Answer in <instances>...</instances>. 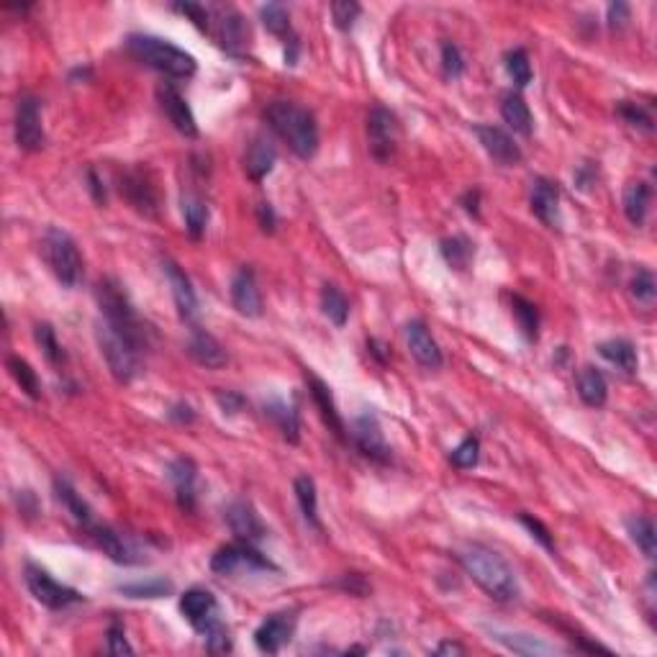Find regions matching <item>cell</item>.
<instances>
[{
    "mask_svg": "<svg viewBox=\"0 0 657 657\" xmlns=\"http://www.w3.org/2000/svg\"><path fill=\"white\" fill-rule=\"evenodd\" d=\"M460 565L495 601H513L519 596V581L513 567L493 549L483 545H468L457 552Z\"/></svg>",
    "mask_w": 657,
    "mask_h": 657,
    "instance_id": "6da1fadb",
    "label": "cell"
},
{
    "mask_svg": "<svg viewBox=\"0 0 657 657\" xmlns=\"http://www.w3.org/2000/svg\"><path fill=\"white\" fill-rule=\"evenodd\" d=\"M267 121L273 131L291 146L301 160H311L319 149V127L313 113L288 101H275L267 109Z\"/></svg>",
    "mask_w": 657,
    "mask_h": 657,
    "instance_id": "7a4b0ae2",
    "label": "cell"
},
{
    "mask_svg": "<svg viewBox=\"0 0 657 657\" xmlns=\"http://www.w3.org/2000/svg\"><path fill=\"white\" fill-rule=\"evenodd\" d=\"M95 337H98L101 352H103V357L109 363L110 375L118 383H131L139 375V370H142V352H145L146 342L131 337L121 328H116L106 319L98 321Z\"/></svg>",
    "mask_w": 657,
    "mask_h": 657,
    "instance_id": "3957f363",
    "label": "cell"
},
{
    "mask_svg": "<svg viewBox=\"0 0 657 657\" xmlns=\"http://www.w3.org/2000/svg\"><path fill=\"white\" fill-rule=\"evenodd\" d=\"M128 55H134L139 62H145L146 67L157 70V73L170 74V77H190L196 74V57L188 55L185 49L164 41L157 37H146V34H131L127 39Z\"/></svg>",
    "mask_w": 657,
    "mask_h": 657,
    "instance_id": "277c9868",
    "label": "cell"
},
{
    "mask_svg": "<svg viewBox=\"0 0 657 657\" xmlns=\"http://www.w3.org/2000/svg\"><path fill=\"white\" fill-rule=\"evenodd\" d=\"M41 255L65 288H77L83 283V257L67 232L49 226L41 237Z\"/></svg>",
    "mask_w": 657,
    "mask_h": 657,
    "instance_id": "5b68a950",
    "label": "cell"
},
{
    "mask_svg": "<svg viewBox=\"0 0 657 657\" xmlns=\"http://www.w3.org/2000/svg\"><path fill=\"white\" fill-rule=\"evenodd\" d=\"M23 581L29 585V591H31V596L37 599L41 606H47V609H67V606H73V603H80L83 601V596L70 588V585L59 583L55 581L44 567L39 565H26L23 570Z\"/></svg>",
    "mask_w": 657,
    "mask_h": 657,
    "instance_id": "8992f818",
    "label": "cell"
},
{
    "mask_svg": "<svg viewBox=\"0 0 657 657\" xmlns=\"http://www.w3.org/2000/svg\"><path fill=\"white\" fill-rule=\"evenodd\" d=\"M367 142H370V152L378 162H388L396 152L399 124H396V116L383 106H375L367 113Z\"/></svg>",
    "mask_w": 657,
    "mask_h": 657,
    "instance_id": "52a82bcc",
    "label": "cell"
},
{
    "mask_svg": "<svg viewBox=\"0 0 657 657\" xmlns=\"http://www.w3.org/2000/svg\"><path fill=\"white\" fill-rule=\"evenodd\" d=\"M352 439H355L357 450H360L367 460H372V462H378V465H388V462H390V447H388V442H385L381 421H378L375 414L365 411V414H360L357 419L352 421Z\"/></svg>",
    "mask_w": 657,
    "mask_h": 657,
    "instance_id": "ba28073f",
    "label": "cell"
},
{
    "mask_svg": "<svg viewBox=\"0 0 657 657\" xmlns=\"http://www.w3.org/2000/svg\"><path fill=\"white\" fill-rule=\"evenodd\" d=\"M16 142L26 152H39L47 145L41 127V106L34 95H21L16 103Z\"/></svg>",
    "mask_w": 657,
    "mask_h": 657,
    "instance_id": "9c48e42d",
    "label": "cell"
},
{
    "mask_svg": "<svg viewBox=\"0 0 657 657\" xmlns=\"http://www.w3.org/2000/svg\"><path fill=\"white\" fill-rule=\"evenodd\" d=\"M241 567H257V570H275L270 560H265L257 549H252L247 542H237V545H226L221 548L214 557H211V570L216 575H232Z\"/></svg>",
    "mask_w": 657,
    "mask_h": 657,
    "instance_id": "30bf717a",
    "label": "cell"
},
{
    "mask_svg": "<svg viewBox=\"0 0 657 657\" xmlns=\"http://www.w3.org/2000/svg\"><path fill=\"white\" fill-rule=\"evenodd\" d=\"M403 337H406V345L408 352L414 355V360L426 370H439L444 357H442V349H439L437 339L432 337V331L426 328V324L421 319H414L403 327Z\"/></svg>",
    "mask_w": 657,
    "mask_h": 657,
    "instance_id": "8fae6325",
    "label": "cell"
},
{
    "mask_svg": "<svg viewBox=\"0 0 657 657\" xmlns=\"http://www.w3.org/2000/svg\"><path fill=\"white\" fill-rule=\"evenodd\" d=\"M475 134H477V142L483 145V149L488 152V157L495 164L513 167V164L521 162V149L513 142L512 134H506L504 128L491 127V124H477Z\"/></svg>",
    "mask_w": 657,
    "mask_h": 657,
    "instance_id": "7c38bea8",
    "label": "cell"
},
{
    "mask_svg": "<svg viewBox=\"0 0 657 657\" xmlns=\"http://www.w3.org/2000/svg\"><path fill=\"white\" fill-rule=\"evenodd\" d=\"M180 611H183L185 619L193 624V629H198L201 635L211 624L219 621L216 596L211 591H206V588H190V591H185L183 599H180Z\"/></svg>",
    "mask_w": 657,
    "mask_h": 657,
    "instance_id": "4fadbf2b",
    "label": "cell"
},
{
    "mask_svg": "<svg viewBox=\"0 0 657 657\" xmlns=\"http://www.w3.org/2000/svg\"><path fill=\"white\" fill-rule=\"evenodd\" d=\"M293 632H295V617L283 611V614H273L257 626L255 632V644L259 653H267L275 655L280 653L288 642H291Z\"/></svg>",
    "mask_w": 657,
    "mask_h": 657,
    "instance_id": "5bb4252c",
    "label": "cell"
},
{
    "mask_svg": "<svg viewBox=\"0 0 657 657\" xmlns=\"http://www.w3.org/2000/svg\"><path fill=\"white\" fill-rule=\"evenodd\" d=\"M226 524H229V530L232 534L237 537L239 542H247V545H255L259 542L267 530H265V524H262V519H259V513L252 509V504H247V501H234V504H229L226 506Z\"/></svg>",
    "mask_w": 657,
    "mask_h": 657,
    "instance_id": "9a60e30c",
    "label": "cell"
},
{
    "mask_svg": "<svg viewBox=\"0 0 657 657\" xmlns=\"http://www.w3.org/2000/svg\"><path fill=\"white\" fill-rule=\"evenodd\" d=\"M162 273L167 277V283H170V291H172V298H175V306H178L180 319L183 321H193L196 313H198V298H196L190 277L172 259H162Z\"/></svg>",
    "mask_w": 657,
    "mask_h": 657,
    "instance_id": "2e32d148",
    "label": "cell"
},
{
    "mask_svg": "<svg viewBox=\"0 0 657 657\" xmlns=\"http://www.w3.org/2000/svg\"><path fill=\"white\" fill-rule=\"evenodd\" d=\"M121 196L131 203L134 211H139L142 216L154 219L157 211H160V198H157V190L152 180L142 175V172H127L121 178Z\"/></svg>",
    "mask_w": 657,
    "mask_h": 657,
    "instance_id": "e0dca14e",
    "label": "cell"
},
{
    "mask_svg": "<svg viewBox=\"0 0 657 657\" xmlns=\"http://www.w3.org/2000/svg\"><path fill=\"white\" fill-rule=\"evenodd\" d=\"M531 214L549 229H560V188L548 178H537L530 193Z\"/></svg>",
    "mask_w": 657,
    "mask_h": 657,
    "instance_id": "ac0fdd59",
    "label": "cell"
},
{
    "mask_svg": "<svg viewBox=\"0 0 657 657\" xmlns=\"http://www.w3.org/2000/svg\"><path fill=\"white\" fill-rule=\"evenodd\" d=\"M232 303L234 309L247 316V319H257L262 316V295H259V288H257L255 273L252 267H239L234 277H232Z\"/></svg>",
    "mask_w": 657,
    "mask_h": 657,
    "instance_id": "d6986e66",
    "label": "cell"
},
{
    "mask_svg": "<svg viewBox=\"0 0 657 657\" xmlns=\"http://www.w3.org/2000/svg\"><path fill=\"white\" fill-rule=\"evenodd\" d=\"M91 531L92 539L98 542V548L103 549L113 563H118V565H139L145 560L139 548L128 539L127 534L110 530V527H92Z\"/></svg>",
    "mask_w": 657,
    "mask_h": 657,
    "instance_id": "ffe728a7",
    "label": "cell"
},
{
    "mask_svg": "<svg viewBox=\"0 0 657 657\" xmlns=\"http://www.w3.org/2000/svg\"><path fill=\"white\" fill-rule=\"evenodd\" d=\"M157 98H160V106H162L164 116L170 118V124L188 139H196L198 136V124H196V116H193V110H190L183 95L175 91L172 85H162L157 91Z\"/></svg>",
    "mask_w": 657,
    "mask_h": 657,
    "instance_id": "44dd1931",
    "label": "cell"
},
{
    "mask_svg": "<svg viewBox=\"0 0 657 657\" xmlns=\"http://www.w3.org/2000/svg\"><path fill=\"white\" fill-rule=\"evenodd\" d=\"M170 483H172V488H175V498H178V504H180V509L183 512H193L196 509V501H198V488H196V483H198V470H196V465H193V460H188V457H178L172 465H170Z\"/></svg>",
    "mask_w": 657,
    "mask_h": 657,
    "instance_id": "7402d4cb",
    "label": "cell"
},
{
    "mask_svg": "<svg viewBox=\"0 0 657 657\" xmlns=\"http://www.w3.org/2000/svg\"><path fill=\"white\" fill-rule=\"evenodd\" d=\"M188 355L198 363V365L208 367V370H219L226 365V349L221 345L214 334H208L206 328H193L190 339H188Z\"/></svg>",
    "mask_w": 657,
    "mask_h": 657,
    "instance_id": "603a6c76",
    "label": "cell"
},
{
    "mask_svg": "<svg viewBox=\"0 0 657 657\" xmlns=\"http://www.w3.org/2000/svg\"><path fill=\"white\" fill-rule=\"evenodd\" d=\"M262 408H265V416H270L275 426L280 429L283 439H288L291 444H295L301 439V416H298L295 403L285 401L280 396H273V399L265 401Z\"/></svg>",
    "mask_w": 657,
    "mask_h": 657,
    "instance_id": "cb8c5ba5",
    "label": "cell"
},
{
    "mask_svg": "<svg viewBox=\"0 0 657 657\" xmlns=\"http://www.w3.org/2000/svg\"><path fill=\"white\" fill-rule=\"evenodd\" d=\"M306 381H309L311 399H313V403L319 406L321 419H324V424L328 426V432H331L334 437L345 439V421H342L339 411H337V403H334V396H331V388H328L321 378H316V375H306Z\"/></svg>",
    "mask_w": 657,
    "mask_h": 657,
    "instance_id": "d4e9b609",
    "label": "cell"
},
{
    "mask_svg": "<svg viewBox=\"0 0 657 657\" xmlns=\"http://www.w3.org/2000/svg\"><path fill=\"white\" fill-rule=\"evenodd\" d=\"M247 39H250V29L244 19L239 16L234 8H226L221 11L219 19V44L221 49H226L232 57L244 55V47H247Z\"/></svg>",
    "mask_w": 657,
    "mask_h": 657,
    "instance_id": "484cf974",
    "label": "cell"
},
{
    "mask_svg": "<svg viewBox=\"0 0 657 657\" xmlns=\"http://www.w3.org/2000/svg\"><path fill=\"white\" fill-rule=\"evenodd\" d=\"M275 160H277V152L270 136H255L252 145L247 146V154H244V170L252 180H262L273 172Z\"/></svg>",
    "mask_w": 657,
    "mask_h": 657,
    "instance_id": "4316f807",
    "label": "cell"
},
{
    "mask_svg": "<svg viewBox=\"0 0 657 657\" xmlns=\"http://www.w3.org/2000/svg\"><path fill=\"white\" fill-rule=\"evenodd\" d=\"M493 639L501 642L506 650L516 655H555L557 647L545 639L531 637V635H519V632H493Z\"/></svg>",
    "mask_w": 657,
    "mask_h": 657,
    "instance_id": "83f0119b",
    "label": "cell"
},
{
    "mask_svg": "<svg viewBox=\"0 0 657 657\" xmlns=\"http://www.w3.org/2000/svg\"><path fill=\"white\" fill-rule=\"evenodd\" d=\"M578 396L583 399L585 406L601 408L606 399H609V385H606L601 370L591 365L581 367V372H578Z\"/></svg>",
    "mask_w": 657,
    "mask_h": 657,
    "instance_id": "f1b7e54d",
    "label": "cell"
},
{
    "mask_svg": "<svg viewBox=\"0 0 657 657\" xmlns=\"http://www.w3.org/2000/svg\"><path fill=\"white\" fill-rule=\"evenodd\" d=\"M501 116L521 136H530L531 128H534V118H531L530 106H527V101L519 92H506L504 95V101H501Z\"/></svg>",
    "mask_w": 657,
    "mask_h": 657,
    "instance_id": "f546056e",
    "label": "cell"
},
{
    "mask_svg": "<svg viewBox=\"0 0 657 657\" xmlns=\"http://www.w3.org/2000/svg\"><path fill=\"white\" fill-rule=\"evenodd\" d=\"M650 198H653V190L644 180H635L624 188V214L626 219L632 221L635 226H642L647 219V211H650Z\"/></svg>",
    "mask_w": 657,
    "mask_h": 657,
    "instance_id": "4dcf8cb0",
    "label": "cell"
},
{
    "mask_svg": "<svg viewBox=\"0 0 657 657\" xmlns=\"http://www.w3.org/2000/svg\"><path fill=\"white\" fill-rule=\"evenodd\" d=\"M599 355H601L606 363H611L614 367H619L621 372L632 375L637 372V349L629 339H609L599 345Z\"/></svg>",
    "mask_w": 657,
    "mask_h": 657,
    "instance_id": "1f68e13d",
    "label": "cell"
},
{
    "mask_svg": "<svg viewBox=\"0 0 657 657\" xmlns=\"http://www.w3.org/2000/svg\"><path fill=\"white\" fill-rule=\"evenodd\" d=\"M55 493H57V501L67 509V512L73 513L74 519L80 521V524H91L92 513H91V506L83 501V495L74 491V486L67 480V477H57L55 480Z\"/></svg>",
    "mask_w": 657,
    "mask_h": 657,
    "instance_id": "d6a6232c",
    "label": "cell"
},
{
    "mask_svg": "<svg viewBox=\"0 0 657 657\" xmlns=\"http://www.w3.org/2000/svg\"><path fill=\"white\" fill-rule=\"evenodd\" d=\"M183 216L185 229L193 239H201L208 223V203L198 193H183Z\"/></svg>",
    "mask_w": 657,
    "mask_h": 657,
    "instance_id": "836d02e7",
    "label": "cell"
},
{
    "mask_svg": "<svg viewBox=\"0 0 657 657\" xmlns=\"http://www.w3.org/2000/svg\"><path fill=\"white\" fill-rule=\"evenodd\" d=\"M293 488H295V498H298V506H301V512H303V519L309 521L311 527H321L319 524V495H316V483H313V477L309 475H298L295 477V483H293Z\"/></svg>",
    "mask_w": 657,
    "mask_h": 657,
    "instance_id": "e575fe53",
    "label": "cell"
},
{
    "mask_svg": "<svg viewBox=\"0 0 657 657\" xmlns=\"http://www.w3.org/2000/svg\"><path fill=\"white\" fill-rule=\"evenodd\" d=\"M172 591H175V585L167 578H146V581L118 585V593H124L127 599H164Z\"/></svg>",
    "mask_w": 657,
    "mask_h": 657,
    "instance_id": "d590c367",
    "label": "cell"
},
{
    "mask_svg": "<svg viewBox=\"0 0 657 657\" xmlns=\"http://www.w3.org/2000/svg\"><path fill=\"white\" fill-rule=\"evenodd\" d=\"M5 365H8V372L13 375V381L21 385V390H23L29 399L39 401V399H41V383H39L37 370L29 365L23 357H16V355H11V357L5 360Z\"/></svg>",
    "mask_w": 657,
    "mask_h": 657,
    "instance_id": "8d00e7d4",
    "label": "cell"
},
{
    "mask_svg": "<svg viewBox=\"0 0 657 657\" xmlns=\"http://www.w3.org/2000/svg\"><path fill=\"white\" fill-rule=\"evenodd\" d=\"M321 311L334 327H345L349 319V301L337 285H324L321 291Z\"/></svg>",
    "mask_w": 657,
    "mask_h": 657,
    "instance_id": "74e56055",
    "label": "cell"
},
{
    "mask_svg": "<svg viewBox=\"0 0 657 657\" xmlns=\"http://www.w3.org/2000/svg\"><path fill=\"white\" fill-rule=\"evenodd\" d=\"M626 530H629L632 542L642 549V555L653 560L657 552V534H655V524H653V519H647V516H635V519H629V521H626Z\"/></svg>",
    "mask_w": 657,
    "mask_h": 657,
    "instance_id": "f35d334b",
    "label": "cell"
},
{
    "mask_svg": "<svg viewBox=\"0 0 657 657\" xmlns=\"http://www.w3.org/2000/svg\"><path fill=\"white\" fill-rule=\"evenodd\" d=\"M512 309L513 316H516V321H519L521 334H524L530 342H537V337H539V311H537V306H534L531 301H527V298H521V295H513Z\"/></svg>",
    "mask_w": 657,
    "mask_h": 657,
    "instance_id": "ab89813d",
    "label": "cell"
},
{
    "mask_svg": "<svg viewBox=\"0 0 657 657\" xmlns=\"http://www.w3.org/2000/svg\"><path fill=\"white\" fill-rule=\"evenodd\" d=\"M259 19L265 23V29L275 34V37H288L291 34V11L283 3H267L259 8Z\"/></svg>",
    "mask_w": 657,
    "mask_h": 657,
    "instance_id": "60d3db41",
    "label": "cell"
},
{
    "mask_svg": "<svg viewBox=\"0 0 657 657\" xmlns=\"http://www.w3.org/2000/svg\"><path fill=\"white\" fill-rule=\"evenodd\" d=\"M34 337H37L39 347L44 352V357L52 363L55 367H62L67 363V355H65V349L59 345V339H57L55 328L49 327V324H37L34 328Z\"/></svg>",
    "mask_w": 657,
    "mask_h": 657,
    "instance_id": "b9f144b4",
    "label": "cell"
},
{
    "mask_svg": "<svg viewBox=\"0 0 657 657\" xmlns=\"http://www.w3.org/2000/svg\"><path fill=\"white\" fill-rule=\"evenodd\" d=\"M442 255H444V259H447L452 267L462 270V267H468V262H470V257H473V244H470L465 237L447 239V241H442Z\"/></svg>",
    "mask_w": 657,
    "mask_h": 657,
    "instance_id": "7bdbcfd3",
    "label": "cell"
},
{
    "mask_svg": "<svg viewBox=\"0 0 657 657\" xmlns=\"http://www.w3.org/2000/svg\"><path fill=\"white\" fill-rule=\"evenodd\" d=\"M506 73L519 88H527L531 83V62L524 49H512L506 55Z\"/></svg>",
    "mask_w": 657,
    "mask_h": 657,
    "instance_id": "ee69618b",
    "label": "cell"
},
{
    "mask_svg": "<svg viewBox=\"0 0 657 657\" xmlns=\"http://www.w3.org/2000/svg\"><path fill=\"white\" fill-rule=\"evenodd\" d=\"M629 291H632V298L642 303V306H653L655 303V275L650 273V270H637V275L632 277V283H629Z\"/></svg>",
    "mask_w": 657,
    "mask_h": 657,
    "instance_id": "f6af8a7d",
    "label": "cell"
},
{
    "mask_svg": "<svg viewBox=\"0 0 657 657\" xmlns=\"http://www.w3.org/2000/svg\"><path fill=\"white\" fill-rule=\"evenodd\" d=\"M360 13H363V8L355 0H337V3H331V19H334V26L339 31H349L355 26V21L360 19Z\"/></svg>",
    "mask_w": 657,
    "mask_h": 657,
    "instance_id": "bcb514c9",
    "label": "cell"
},
{
    "mask_svg": "<svg viewBox=\"0 0 657 657\" xmlns=\"http://www.w3.org/2000/svg\"><path fill=\"white\" fill-rule=\"evenodd\" d=\"M477 457H480V442L477 437H465L455 450H452V465L460 468V470H468V468H475L477 465Z\"/></svg>",
    "mask_w": 657,
    "mask_h": 657,
    "instance_id": "7dc6e473",
    "label": "cell"
},
{
    "mask_svg": "<svg viewBox=\"0 0 657 657\" xmlns=\"http://www.w3.org/2000/svg\"><path fill=\"white\" fill-rule=\"evenodd\" d=\"M203 637H206V647H208V653H214V655H223V653H229L232 650V637H229V629L221 624V619L216 624H211L206 632H203Z\"/></svg>",
    "mask_w": 657,
    "mask_h": 657,
    "instance_id": "c3c4849f",
    "label": "cell"
},
{
    "mask_svg": "<svg viewBox=\"0 0 657 657\" xmlns=\"http://www.w3.org/2000/svg\"><path fill=\"white\" fill-rule=\"evenodd\" d=\"M619 116L629 124L632 128H642V131H653V116L647 113V109H642L639 103H629L624 101L619 109Z\"/></svg>",
    "mask_w": 657,
    "mask_h": 657,
    "instance_id": "681fc988",
    "label": "cell"
},
{
    "mask_svg": "<svg viewBox=\"0 0 657 657\" xmlns=\"http://www.w3.org/2000/svg\"><path fill=\"white\" fill-rule=\"evenodd\" d=\"M442 70H444V77H450V80H457L465 70L462 52L457 49V44H452V41L442 44Z\"/></svg>",
    "mask_w": 657,
    "mask_h": 657,
    "instance_id": "f907efd6",
    "label": "cell"
},
{
    "mask_svg": "<svg viewBox=\"0 0 657 657\" xmlns=\"http://www.w3.org/2000/svg\"><path fill=\"white\" fill-rule=\"evenodd\" d=\"M106 642H109V653L110 655H131L134 647L128 644L127 632L121 624H110L109 635H106Z\"/></svg>",
    "mask_w": 657,
    "mask_h": 657,
    "instance_id": "816d5d0a",
    "label": "cell"
},
{
    "mask_svg": "<svg viewBox=\"0 0 657 657\" xmlns=\"http://www.w3.org/2000/svg\"><path fill=\"white\" fill-rule=\"evenodd\" d=\"M521 519V524L527 527V530L531 531V537L542 545L545 549H555V542H552V534H549V530L539 521V519H534V516H530V513H521L519 516Z\"/></svg>",
    "mask_w": 657,
    "mask_h": 657,
    "instance_id": "f5cc1de1",
    "label": "cell"
},
{
    "mask_svg": "<svg viewBox=\"0 0 657 657\" xmlns=\"http://www.w3.org/2000/svg\"><path fill=\"white\" fill-rule=\"evenodd\" d=\"M175 11L188 16L201 31H208V11H206V5H198V3H175Z\"/></svg>",
    "mask_w": 657,
    "mask_h": 657,
    "instance_id": "db71d44e",
    "label": "cell"
},
{
    "mask_svg": "<svg viewBox=\"0 0 657 657\" xmlns=\"http://www.w3.org/2000/svg\"><path fill=\"white\" fill-rule=\"evenodd\" d=\"M629 5L626 3H611L609 5V26L611 29H624L626 26V21H629Z\"/></svg>",
    "mask_w": 657,
    "mask_h": 657,
    "instance_id": "11a10c76",
    "label": "cell"
},
{
    "mask_svg": "<svg viewBox=\"0 0 657 657\" xmlns=\"http://www.w3.org/2000/svg\"><path fill=\"white\" fill-rule=\"evenodd\" d=\"M216 401L221 403L223 414H237L239 408L244 406V399H241L239 393H232V390H226V393H216Z\"/></svg>",
    "mask_w": 657,
    "mask_h": 657,
    "instance_id": "9f6ffc18",
    "label": "cell"
},
{
    "mask_svg": "<svg viewBox=\"0 0 657 657\" xmlns=\"http://www.w3.org/2000/svg\"><path fill=\"white\" fill-rule=\"evenodd\" d=\"M257 219H259L262 232H275V211L270 203H259V208H257Z\"/></svg>",
    "mask_w": 657,
    "mask_h": 657,
    "instance_id": "6f0895ef",
    "label": "cell"
},
{
    "mask_svg": "<svg viewBox=\"0 0 657 657\" xmlns=\"http://www.w3.org/2000/svg\"><path fill=\"white\" fill-rule=\"evenodd\" d=\"M170 419L180 421V424H190V421L196 419V414H193V408L188 403H175L172 411H170Z\"/></svg>",
    "mask_w": 657,
    "mask_h": 657,
    "instance_id": "680465c9",
    "label": "cell"
},
{
    "mask_svg": "<svg viewBox=\"0 0 657 657\" xmlns=\"http://www.w3.org/2000/svg\"><path fill=\"white\" fill-rule=\"evenodd\" d=\"M88 183H91V193L95 203H106V188L101 183V178L95 175V170H88Z\"/></svg>",
    "mask_w": 657,
    "mask_h": 657,
    "instance_id": "91938a15",
    "label": "cell"
},
{
    "mask_svg": "<svg viewBox=\"0 0 657 657\" xmlns=\"http://www.w3.org/2000/svg\"><path fill=\"white\" fill-rule=\"evenodd\" d=\"M434 655H465V647L460 642H442Z\"/></svg>",
    "mask_w": 657,
    "mask_h": 657,
    "instance_id": "94428289",
    "label": "cell"
},
{
    "mask_svg": "<svg viewBox=\"0 0 657 657\" xmlns=\"http://www.w3.org/2000/svg\"><path fill=\"white\" fill-rule=\"evenodd\" d=\"M575 183L581 185L583 190H591V185H593V178H591V167L583 164L581 170H578V175H575Z\"/></svg>",
    "mask_w": 657,
    "mask_h": 657,
    "instance_id": "6125c7cd",
    "label": "cell"
}]
</instances>
